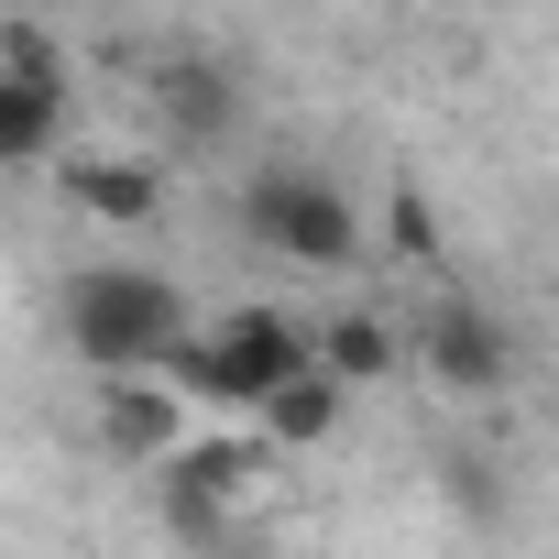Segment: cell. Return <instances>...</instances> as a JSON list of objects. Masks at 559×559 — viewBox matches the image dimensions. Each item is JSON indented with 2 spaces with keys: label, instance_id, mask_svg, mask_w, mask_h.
Returning <instances> with one entry per match:
<instances>
[{
  "label": "cell",
  "instance_id": "1",
  "mask_svg": "<svg viewBox=\"0 0 559 559\" xmlns=\"http://www.w3.org/2000/svg\"><path fill=\"white\" fill-rule=\"evenodd\" d=\"M56 319H67V352H78L99 384L176 373V352L198 341V330H187V297L165 286V274H143V263H78L67 297H56Z\"/></svg>",
  "mask_w": 559,
  "mask_h": 559
},
{
  "label": "cell",
  "instance_id": "2",
  "mask_svg": "<svg viewBox=\"0 0 559 559\" xmlns=\"http://www.w3.org/2000/svg\"><path fill=\"white\" fill-rule=\"evenodd\" d=\"M319 373V330H297L286 308H230L219 330H198L187 352H176V395L187 406H219V417H263L286 384H308Z\"/></svg>",
  "mask_w": 559,
  "mask_h": 559
},
{
  "label": "cell",
  "instance_id": "3",
  "mask_svg": "<svg viewBox=\"0 0 559 559\" xmlns=\"http://www.w3.org/2000/svg\"><path fill=\"white\" fill-rule=\"evenodd\" d=\"M241 230H252L274 263H308V274H330V263L362 252V209H352L330 176H308V165H263V176H241Z\"/></svg>",
  "mask_w": 559,
  "mask_h": 559
},
{
  "label": "cell",
  "instance_id": "4",
  "mask_svg": "<svg viewBox=\"0 0 559 559\" xmlns=\"http://www.w3.org/2000/svg\"><path fill=\"white\" fill-rule=\"evenodd\" d=\"M154 493H165V526L187 548H219L241 526V504L263 493V439H198L176 472H154Z\"/></svg>",
  "mask_w": 559,
  "mask_h": 559
},
{
  "label": "cell",
  "instance_id": "5",
  "mask_svg": "<svg viewBox=\"0 0 559 559\" xmlns=\"http://www.w3.org/2000/svg\"><path fill=\"white\" fill-rule=\"evenodd\" d=\"M67 132V67L45 23H0V165H45Z\"/></svg>",
  "mask_w": 559,
  "mask_h": 559
},
{
  "label": "cell",
  "instance_id": "6",
  "mask_svg": "<svg viewBox=\"0 0 559 559\" xmlns=\"http://www.w3.org/2000/svg\"><path fill=\"white\" fill-rule=\"evenodd\" d=\"M99 450L121 461V472H176L187 450H198V406L165 384V373H143V384H99Z\"/></svg>",
  "mask_w": 559,
  "mask_h": 559
},
{
  "label": "cell",
  "instance_id": "7",
  "mask_svg": "<svg viewBox=\"0 0 559 559\" xmlns=\"http://www.w3.org/2000/svg\"><path fill=\"white\" fill-rule=\"evenodd\" d=\"M417 362H428L450 395H504V384H515V341H504V319L472 308V297H439V308L417 319Z\"/></svg>",
  "mask_w": 559,
  "mask_h": 559
},
{
  "label": "cell",
  "instance_id": "8",
  "mask_svg": "<svg viewBox=\"0 0 559 559\" xmlns=\"http://www.w3.org/2000/svg\"><path fill=\"white\" fill-rule=\"evenodd\" d=\"M67 198H78L88 219H110V230H143V219L165 209V165H154V154H78V165H67Z\"/></svg>",
  "mask_w": 559,
  "mask_h": 559
},
{
  "label": "cell",
  "instance_id": "9",
  "mask_svg": "<svg viewBox=\"0 0 559 559\" xmlns=\"http://www.w3.org/2000/svg\"><path fill=\"white\" fill-rule=\"evenodd\" d=\"M154 110H165L176 143H219V132L241 121V99H230V78H219L209 56H176V67L154 78Z\"/></svg>",
  "mask_w": 559,
  "mask_h": 559
},
{
  "label": "cell",
  "instance_id": "10",
  "mask_svg": "<svg viewBox=\"0 0 559 559\" xmlns=\"http://www.w3.org/2000/svg\"><path fill=\"white\" fill-rule=\"evenodd\" d=\"M406 352H417V341H406L395 319H373V308H341V319L319 330V373H330V384H384Z\"/></svg>",
  "mask_w": 559,
  "mask_h": 559
},
{
  "label": "cell",
  "instance_id": "11",
  "mask_svg": "<svg viewBox=\"0 0 559 559\" xmlns=\"http://www.w3.org/2000/svg\"><path fill=\"white\" fill-rule=\"evenodd\" d=\"M341 406H352V384H330V373H308V384H286L263 417H252V439L263 450H319L330 428H341Z\"/></svg>",
  "mask_w": 559,
  "mask_h": 559
},
{
  "label": "cell",
  "instance_id": "12",
  "mask_svg": "<svg viewBox=\"0 0 559 559\" xmlns=\"http://www.w3.org/2000/svg\"><path fill=\"white\" fill-rule=\"evenodd\" d=\"M384 230H395V252H406V263H439V209H428L417 187H395V209H384Z\"/></svg>",
  "mask_w": 559,
  "mask_h": 559
},
{
  "label": "cell",
  "instance_id": "13",
  "mask_svg": "<svg viewBox=\"0 0 559 559\" xmlns=\"http://www.w3.org/2000/svg\"><path fill=\"white\" fill-rule=\"evenodd\" d=\"M450 493H461L472 526H493V472H483V461H450Z\"/></svg>",
  "mask_w": 559,
  "mask_h": 559
}]
</instances>
